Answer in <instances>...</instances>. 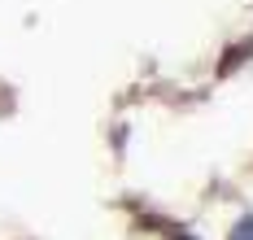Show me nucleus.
Returning a JSON list of instances; mask_svg holds the SVG:
<instances>
[{"label":"nucleus","instance_id":"nucleus-1","mask_svg":"<svg viewBox=\"0 0 253 240\" xmlns=\"http://www.w3.org/2000/svg\"><path fill=\"white\" fill-rule=\"evenodd\" d=\"M231 240H253V218H240L236 232H231Z\"/></svg>","mask_w":253,"mask_h":240}]
</instances>
